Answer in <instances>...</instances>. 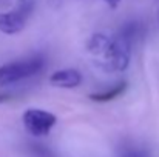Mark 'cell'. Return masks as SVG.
I'll return each instance as SVG.
<instances>
[{
	"mask_svg": "<svg viewBox=\"0 0 159 157\" xmlns=\"http://www.w3.org/2000/svg\"><path fill=\"white\" fill-rule=\"evenodd\" d=\"M136 31H138V26L134 23H128L111 39V45L108 48V52L99 63V66L104 71L124 72L128 68Z\"/></svg>",
	"mask_w": 159,
	"mask_h": 157,
	"instance_id": "obj_1",
	"label": "cell"
},
{
	"mask_svg": "<svg viewBox=\"0 0 159 157\" xmlns=\"http://www.w3.org/2000/svg\"><path fill=\"white\" fill-rule=\"evenodd\" d=\"M45 68V60L40 55L22 59L17 62H9L0 66V85L9 86L30 79Z\"/></svg>",
	"mask_w": 159,
	"mask_h": 157,
	"instance_id": "obj_2",
	"label": "cell"
},
{
	"mask_svg": "<svg viewBox=\"0 0 159 157\" xmlns=\"http://www.w3.org/2000/svg\"><path fill=\"white\" fill-rule=\"evenodd\" d=\"M31 11H33V3L30 0H20L17 2L16 8L0 12V33L6 36H14L23 31Z\"/></svg>",
	"mask_w": 159,
	"mask_h": 157,
	"instance_id": "obj_3",
	"label": "cell"
},
{
	"mask_svg": "<svg viewBox=\"0 0 159 157\" xmlns=\"http://www.w3.org/2000/svg\"><path fill=\"white\" fill-rule=\"evenodd\" d=\"M22 122H23V126L28 134H31L34 137H45L56 126L57 117L50 111L30 108L23 112Z\"/></svg>",
	"mask_w": 159,
	"mask_h": 157,
	"instance_id": "obj_4",
	"label": "cell"
},
{
	"mask_svg": "<svg viewBox=\"0 0 159 157\" xmlns=\"http://www.w3.org/2000/svg\"><path fill=\"white\" fill-rule=\"evenodd\" d=\"M50 83L56 88L73 89L82 83V74H80V71H77L74 68L57 69L50 76Z\"/></svg>",
	"mask_w": 159,
	"mask_h": 157,
	"instance_id": "obj_5",
	"label": "cell"
},
{
	"mask_svg": "<svg viewBox=\"0 0 159 157\" xmlns=\"http://www.w3.org/2000/svg\"><path fill=\"white\" fill-rule=\"evenodd\" d=\"M111 39H113V37H110V36H107V34L96 33V34H93V36L87 40L85 50H87V52H90L91 55H94V57H98L99 60H102V59L105 57V54L108 52V48H110V45H111Z\"/></svg>",
	"mask_w": 159,
	"mask_h": 157,
	"instance_id": "obj_6",
	"label": "cell"
},
{
	"mask_svg": "<svg viewBox=\"0 0 159 157\" xmlns=\"http://www.w3.org/2000/svg\"><path fill=\"white\" fill-rule=\"evenodd\" d=\"M127 89V82H119L113 86H110L105 91H99V93H93L90 94L88 97L93 100V102H110L116 97H119L120 94H124Z\"/></svg>",
	"mask_w": 159,
	"mask_h": 157,
	"instance_id": "obj_7",
	"label": "cell"
},
{
	"mask_svg": "<svg viewBox=\"0 0 159 157\" xmlns=\"http://www.w3.org/2000/svg\"><path fill=\"white\" fill-rule=\"evenodd\" d=\"M119 157H147L144 154V151L141 150H136V148H124L120 151V156Z\"/></svg>",
	"mask_w": 159,
	"mask_h": 157,
	"instance_id": "obj_8",
	"label": "cell"
},
{
	"mask_svg": "<svg viewBox=\"0 0 159 157\" xmlns=\"http://www.w3.org/2000/svg\"><path fill=\"white\" fill-rule=\"evenodd\" d=\"M104 2L108 5V8L114 9V8H117V6H119V3H120L122 0H104Z\"/></svg>",
	"mask_w": 159,
	"mask_h": 157,
	"instance_id": "obj_9",
	"label": "cell"
},
{
	"mask_svg": "<svg viewBox=\"0 0 159 157\" xmlns=\"http://www.w3.org/2000/svg\"><path fill=\"white\" fill-rule=\"evenodd\" d=\"M9 99V96H6V94H0V103H3V102H6Z\"/></svg>",
	"mask_w": 159,
	"mask_h": 157,
	"instance_id": "obj_10",
	"label": "cell"
}]
</instances>
